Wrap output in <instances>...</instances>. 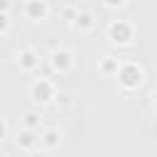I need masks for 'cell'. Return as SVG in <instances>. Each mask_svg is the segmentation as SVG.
<instances>
[{
	"instance_id": "3",
	"label": "cell",
	"mask_w": 157,
	"mask_h": 157,
	"mask_svg": "<svg viewBox=\"0 0 157 157\" xmlns=\"http://www.w3.org/2000/svg\"><path fill=\"white\" fill-rule=\"evenodd\" d=\"M56 93H59V88H56V83L52 81V78H44V76H37V78H32V83L27 86V96H29V101L34 103V105H49V103H54V98H56Z\"/></svg>"
},
{
	"instance_id": "2",
	"label": "cell",
	"mask_w": 157,
	"mask_h": 157,
	"mask_svg": "<svg viewBox=\"0 0 157 157\" xmlns=\"http://www.w3.org/2000/svg\"><path fill=\"white\" fill-rule=\"evenodd\" d=\"M135 22L128 17H113L105 25V39L113 47H130L135 42Z\"/></svg>"
},
{
	"instance_id": "11",
	"label": "cell",
	"mask_w": 157,
	"mask_h": 157,
	"mask_svg": "<svg viewBox=\"0 0 157 157\" xmlns=\"http://www.w3.org/2000/svg\"><path fill=\"white\" fill-rule=\"evenodd\" d=\"M20 128L25 130H34V132H42V113L37 108H29L20 115Z\"/></svg>"
},
{
	"instance_id": "9",
	"label": "cell",
	"mask_w": 157,
	"mask_h": 157,
	"mask_svg": "<svg viewBox=\"0 0 157 157\" xmlns=\"http://www.w3.org/2000/svg\"><path fill=\"white\" fill-rule=\"evenodd\" d=\"M59 145H61V132H59V128H42V132H39V150L52 152V150H56Z\"/></svg>"
},
{
	"instance_id": "15",
	"label": "cell",
	"mask_w": 157,
	"mask_h": 157,
	"mask_svg": "<svg viewBox=\"0 0 157 157\" xmlns=\"http://www.w3.org/2000/svg\"><path fill=\"white\" fill-rule=\"evenodd\" d=\"M76 10H78V5H64V7H61V12L66 15V20H69V22L74 20V15H76Z\"/></svg>"
},
{
	"instance_id": "17",
	"label": "cell",
	"mask_w": 157,
	"mask_h": 157,
	"mask_svg": "<svg viewBox=\"0 0 157 157\" xmlns=\"http://www.w3.org/2000/svg\"><path fill=\"white\" fill-rule=\"evenodd\" d=\"M29 157H52V152H47V150H34V152H29Z\"/></svg>"
},
{
	"instance_id": "14",
	"label": "cell",
	"mask_w": 157,
	"mask_h": 157,
	"mask_svg": "<svg viewBox=\"0 0 157 157\" xmlns=\"http://www.w3.org/2000/svg\"><path fill=\"white\" fill-rule=\"evenodd\" d=\"M54 101H56V103H59L61 108H66V105H71V103H74V96H71L69 91H59Z\"/></svg>"
},
{
	"instance_id": "6",
	"label": "cell",
	"mask_w": 157,
	"mask_h": 157,
	"mask_svg": "<svg viewBox=\"0 0 157 157\" xmlns=\"http://www.w3.org/2000/svg\"><path fill=\"white\" fill-rule=\"evenodd\" d=\"M20 12H22V17L29 20V22H42V20L49 17L52 5H49L47 0H25V2L20 5Z\"/></svg>"
},
{
	"instance_id": "10",
	"label": "cell",
	"mask_w": 157,
	"mask_h": 157,
	"mask_svg": "<svg viewBox=\"0 0 157 157\" xmlns=\"http://www.w3.org/2000/svg\"><path fill=\"white\" fill-rule=\"evenodd\" d=\"M118 66H120V59H118L115 54H103V56L98 59V64H96V71H98L101 76H105V78H113L115 71H118Z\"/></svg>"
},
{
	"instance_id": "16",
	"label": "cell",
	"mask_w": 157,
	"mask_h": 157,
	"mask_svg": "<svg viewBox=\"0 0 157 157\" xmlns=\"http://www.w3.org/2000/svg\"><path fill=\"white\" fill-rule=\"evenodd\" d=\"M7 130H10V128H7V123H5L2 118H0V142H2L5 137H7Z\"/></svg>"
},
{
	"instance_id": "13",
	"label": "cell",
	"mask_w": 157,
	"mask_h": 157,
	"mask_svg": "<svg viewBox=\"0 0 157 157\" xmlns=\"http://www.w3.org/2000/svg\"><path fill=\"white\" fill-rule=\"evenodd\" d=\"M10 29H12V17H10V12H0V37H5Z\"/></svg>"
},
{
	"instance_id": "12",
	"label": "cell",
	"mask_w": 157,
	"mask_h": 157,
	"mask_svg": "<svg viewBox=\"0 0 157 157\" xmlns=\"http://www.w3.org/2000/svg\"><path fill=\"white\" fill-rule=\"evenodd\" d=\"M128 5H130L128 0H103V2H101L103 10H125Z\"/></svg>"
},
{
	"instance_id": "1",
	"label": "cell",
	"mask_w": 157,
	"mask_h": 157,
	"mask_svg": "<svg viewBox=\"0 0 157 157\" xmlns=\"http://www.w3.org/2000/svg\"><path fill=\"white\" fill-rule=\"evenodd\" d=\"M113 78L118 81V88H120V91L132 93V91H137V88L145 86L147 71H145V66H142L140 61H135V59H120V66H118V71H115Z\"/></svg>"
},
{
	"instance_id": "7",
	"label": "cell",
	"mask_w": 157,
	"mask_h": 157,
	"mask_svg": "<svg viewBox=\"0 0 157 157\" xmlns=\"http://www.w3.org/2000/svg\"><path fill=\"white\" fill-rule=\"evenodd\" d=\"M96 25H98L96 12H93V10H88V7H78V10H76V15H74V20H71V27H74L76 32H81V34L93 32V29H96Z\"/></svg>"
},
{
	"instance_id": "8",
	"label": "cell",
	"mask_w": 157,
	"mask_h": 157,
	"mask_svg": "<svg viewBox=\"0 0 157 157\" xmlns=\"http://www.w3.org/2000/svg\"><path fill=\"white\" fill-rule=\"evenodd\" d=\"M15 145H17V150H22V152H34V150L39 147V132L20 128V130L15 132Z\"/></svg>"
},
{
	"instance_id": "18",
	"label": "cell",
	"mask_w": 157,
	"mask_h": 157,
	"mask_svg": "<svg viewBox=\"0 0 157 157\" xmlns=\"http://www.w3.org/2000/svg\"><path fill=\"white\" fill-rule=\"evenodd\" d=\"M0 12H10V2L7 0H0Z\"/></svg>"
},
{
	"instance_id": "5",
	"label": "cell",
	"mask_w": 157,
	"mask_h": 157,
	"mask_svg": "<svg viewBox=\"0 0 157 157\" xmlns=\"http://www.w3.org/2000/svg\"><path fill=\"white\" fill-rule=\"evenodd\" d=\"M15 64H17V69L22 74H37L39 66H42V56H39V52L34 47L25 44V47H20L15 52Z\"/></svg>"
},
{
	"instance_id": "4",
	"label": "cell",
	"mask_w": 157,
	"mask_h": 157,
	"mask_svg": "<svg viewBox=\"0 0 157 157\" xmlns=\"http://www.w3.org/2000/svg\"><path fill=\"white\" fill-rule=\"evenodd\" d=\"M47 64H49V69H52L54 74L66 76V74L74 71L76 56H74V52H71L69 47H56V49H52V54L47 56Z\"/></svg>"
}]
</instances>
